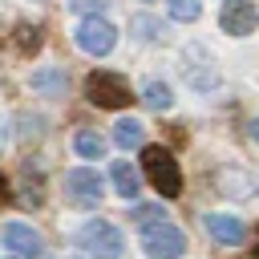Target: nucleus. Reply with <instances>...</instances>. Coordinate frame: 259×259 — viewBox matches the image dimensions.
<instances>
[{"label":"nucleus","instance_id":"1","mask_svg":"<svg viewBox=\"0 0 259 259\" xmlns=\"http://www.w3.org/2000/svg\"><path fill=\"white\" fill-rule=\"evenodd\" d=\"M142 170H146L150 186L162 198H178L182 194V170H178V162H174V154L166 146H146L142 150Z\"/></svg>","mask_w":259,"mask_h":259},{"label":"nucleus","instance_id":"2","mask_svg":"<svg viewBox=\"0 0 259 259\" xmlns=\"http://www.w3.org/2000/svg\"><path fill=\"white\" fill-rule=\"evenodd\" d=\"M85 97H89L97 109H125V105L134 101L130 81H125L121 73H105V69L85 77Z\"/></svg>","mask_w":259,"mask_h":259},{"label":"nucleus","instance_id":"3","mask_svg":"<svg viewBox=\"0 0 259 259\" xmlns=\"http://www.w3.org/2000/svg\"><path fill=\"white\" fill-rule=\"evenodd\" d=\"M77 243H81L89 255H97V259H117V255L125 251L121 227H113L109 219H89V223H81Z\"/></svg>","mask_w":259,"mask_h":259},{"label":"nucleus","instance_id":"4","mask_svg":"<svg viewBox=\"0 0 259 259\" xmlns=\"http://www.w3.org/2000/svg\"><path fill=\"white\" fill-rule=\"evenodd\" d=\"M142 251H146L150 259H178V255L186 251V235L166 219V223L142 231Z\"/></svg>","mask_w":259,"mask_h":259},{"label":"nucleus","instance_id":"5","mask_svg":"<svg viewBox=\"0 0 259 259\" xmlns=\"http://www.w3.org/2000/svg\"><path fill=\"white\" fill-rule=\"evenodd\" d=\"M101 190H105V186H101V174L89 170V166H77V170L65 174V194H69L73 206H97V202L105 198Z\"/></svg>","mask_w":259,"mask_h":259},{"label":"nucleus","instance_id":"6","mask_svg":"<svg viewBox=\"0 0 259 259\" xmlns=\"http://www.w3.org/2000/svg\"><path fill=\"white\" fill-rule=\"evenodd\" d=\"M113 45H117V28H113L109 20H101V16L81 20V28H77V49H81V53H89V57H105Z\"/></svg>","mask_w":259,"mask_h":259},{"label":"nucleus","instance_id":"7","mask_svg":"<svg viewBox=\"0 0 259 259\" xmlns=\"http://www.w3.org/2000/svg\"><path fill=\"white\" fill-rule=\"evenodd\" d=\"M219 24H223L231 36H247V32L259 24V8H255L251 0H223Z\"/></svg>","mask_w":259,"mask_h":259},{"label":"nucleus","instance_id":"8","mask_svg":"<svg viewBox=\"0 0 259 259\" xmlns=\"http://www.w3.org/2000/svg\"><path fill=\"white\" fill-rule=\"evenodd\" d=\"M202 223H206V235L214 243H223V247H239L247 239V223L235 219V214H206Z\"/></svg>","mask_w":259,"mask_h":259},{"label":"nucleus","instance_id":"9","mask_svg":"<svg viewBox=\"0 0 259 259\" xmlns=\"http://www.w3.org/2000/svg\"><path fill=\"white\" fill-rule=\"evenodd\" d=\"M4 247L16 251V255H24V259H40V255H45L40 235H36L32 227H24V223H8V227H4Z\"/></svg>","mask_w":259,"mask_h":259},{"label":"nucleus","instance_id":"10","mask_svg":"<svg viewBox=\"0 0 259 259\" xmlns=\"http://www.w3.org/2000/svg\"><path fill=\"white\" fill-rule=\"evenodd\" d=\"M12 45H16V53H20V57H32V53L45 45V36H40V24H16V32H12Z\"/></svg>","mask_w":259,"mask_h":259},{"label":"nucleus","instance_id":"11","mask_svg":"<svg viewBox=\"0 0 259 259\" xmlns=\"http://www.w3.org/2000/svg\"><path fill=\"white\" fill-rule=\"evenodd\" d=\"M142 138H146V125H142V121H134V117H121V121L113 125V142H117L121 150L142 146Z\"/></svg>","mask_w":259,"mask_h":259},{"label":"nucleus","instance_id":"12","mask_svg":"<svg viewBox=\"0 0 259 259\" xmlns=\"http://www.w3.org/2000/svg\"><path fill=\"white\" fill-rule=\"evenodd\" d=\"M113 186H117V194H125V198H138V190H142V178H138V170H134L130 162H113Z\"/></svg>","mask_w":259,"mask_h":259},{"label":"nucleus","instance_id":"13","mask_svg":"<svg viewBox=\"0 0 259 259\" xmlns=\"http://www.w3.org/2000/svg\"><path fill=\"white\" fill-rule=\"evenodd\" d=\"M73 150H77L81 158H89V162H97V158L105 154V138H101V134H93V130H81V134L73 138Z\"/></svg>","mask_w":259,"mask_h":259},{"label":"nucleus","instance_id":"14","mask_svg":"<svg viewBox=\"0 0 259 259\" xmlns=\"http://www.w3.org/2000/svg\"><path fill=\"white\" fill-rule=\"evenodd\" d=\"M142 101H146L150 109H170L174 97H170V85H166V81H150V85L142 89Z\"/></svg>","mask_w":259,"mask_h":259},{"label":"nucleus","instance_id":"15","mask_svg":"<svg viewBox=\"0 0 259 259\" xmlns=\"http://www.w3.org/2000/svg\"><path fill=\"white\" fill-rule=\"evenodd\" d=\"M166 8H170L174 20H186V24L202 16V4H198V0H166Z\"/></svg>","mask_w":259,"mask_h":259},{"label":"nucleus","instance_id":"16","mask_svg":"<svg viewBox=\"0 0 259 259\" xmlns=\"http://www.w3.org/2000/svg\"><path fill=\"white\" fill-rule=\"evenodd\" d=\"M130 219L146 231V227H158V223H166V214H162V206H134L130 210Z\"/></svg>","mask_w":259,"mask_h":259},{"label":"nucleus","instance_id":"17","mask_svg":"<svg viewBox=\"0 0 259 259\" xmlns=\"http://www.w3.org/2000/svg\"><path fill=\"white\" fill-rule=\"evenodd\" d=\"M65 8H69V12H81V16L89 20V16H101V12L109 8V0H65Z\"/></svg>","mask_w":259,"mask_h":259},{"label":"nucleus","instance_id":"18","mask_svg":"<svg viewBox=\"0 0 259 259\" xmlns=\"http://www.w3.org/2000/svg\"><path fill=\"white\" fill-rule=\"evenodd\" d=\"M32 89H49V93H57V89H65V73H32Z\"/></svg>","mask_w":259,"mask_h":259},{"label":"nucleus","instance_id":"19","mask_svg":"<svg viewBox=\"0 0 259 259\" xmlns=\"http://www.w3.org/2000/svg\"><path fill=\"white\" fill-rule=\"evenodd\" d=\"M130 24H134V28H142L138 36H146V40H154V20H150V16H134Z\"/></svg>","mask_w":259,"mask_h":259},{"label":"nucleus","instance_id":"20","mask_svg":"<svg viewBox=\"0 0 259 259\" xmlns=\"http://www.w3.org/2000/svg\"><path fill=\"white\" fill-rule=\"evenodd\" d=\"M4 202H8V178L0 174V206H4Z\"/></svg>","mask_w":259,"mask_h":259},{"label":"nucleus","instance_id":"21","mask_svg":"<svg viewBox=\"0 0 259 259\" xmlns=\"http://www.w3.org/2000/svg\"><path fill=\"white\" fill-rule=\"evenodd\" d=\"M251 138H255V142H259V121H251Z\"/></svg>","mask_w":259,"mask_h":259},{"label":"nucleus","instance_id":"22","mask_svg":"<svg viewBox=\"0 0 259 259\" xmlns=\"http://www.w3.org/2000/svg\"><path fill=\"white\" fill-rule=\"evenodd\" d=\"M255 259H259V235H255Z\"/></svg>","mask_w":259,"mask_h":259}]
</instances>
